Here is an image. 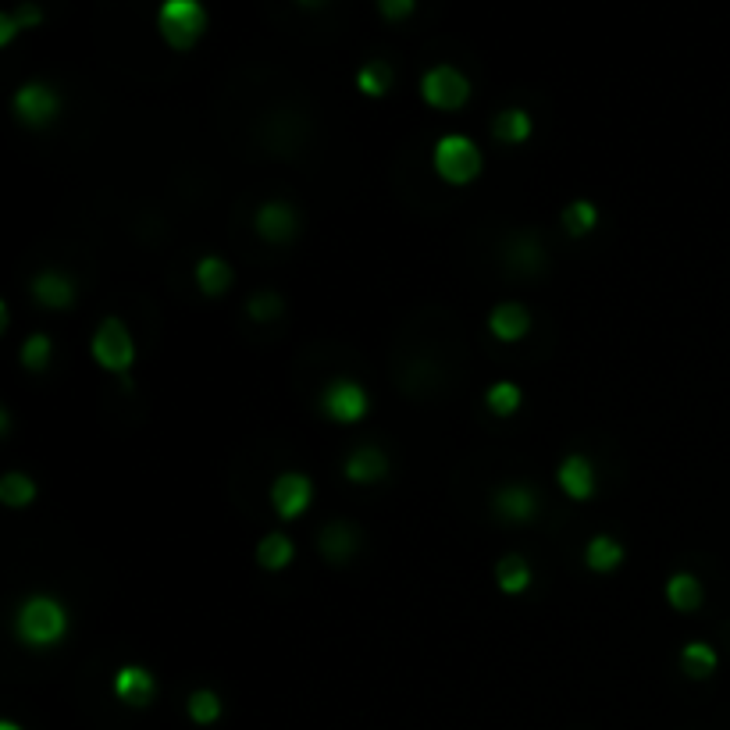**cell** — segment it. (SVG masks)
I'll return each mask as SVG.
<instances>
[{
  "instance_id": "1",
  "label": "cell",
  "mask_w": 730,
  "mask_h": 730,
  "mask_svg": "<svg viewBox=\"0 0 730 730\" xmlns=\"http://www.w3.org/2000/svg\"><path fill=\"white\" fill-rule=\"evenodd\" d=\"M15 634L33 649H50L68 634V609L50 595H29L15 613Z\"/></svg>"
},
{
  "instance_id": "2",
  "label": "cell",
  "mask_w": 730,
  "mask_h": 730,
  "mask_svg": "<svg viewBox=\"0 0 730 730\" xmlns=\"http://www.w3.org/2000/svg\"><path fill=\"white\" fill-rule=\"evenodd\" d=\"M431 164H435V171L449 182V186H467V182H474L481 175L485 157H481L474 139L449 132V136L438 139L435 150H431Z\"/></svg>"
},
{
  "instance_id": "3",
  "label": "cell",
  "mask_w": 730,
  "mask_h": 730,
  "mask_svg": "<svg viewBox=\"0 0 730 730\" xmlns=\"http://www.w3.org/2000/svg\"><path fill=\"white\" fill-rule=\"evenodd\" d=\"M157 29L175 50H189L207 29V11L196 0H168L157 11Z\"/></svg>"
},
{
  "instance_id": "4",
  "label": "cell",
  "mask_w": 730,
  "mask_h": 730,
  "mask_svg": "<svg viewBox=\"0 0 730 730\" xmlns=\"http://www.w3.org/2000/svg\"><path fill=\"white\" fill-rule=\"evenodd\" d=\"M93 360H97L104 371H114V374H122L132 367V360H136V342H132L129 328H125L118 317L100 321L97 335H93Z\"/></svg>"
},
{
  "instance_id": "5",
  "label": "cell",
  "mask_w": 730,
  "mask_h": 730,
  "mask_svg": "<svg viewBox=\"0 0 730 730\" xmlns=\"http://www.w3.org/2000/svg\"><path fill=\"white\" fill-rule=\"evenodd\" d=\"M421 97L438 111H456L471 100V79L453 65H435L424 72L421 79Z\"/></svg>"
},
{
  "instance_id": "6",
  "label": "cell",
  "mask_w": 730,
  "mask_h": 730,
  "mask_svg": "<svg viewBox=\"0 0 730 730\" xmlns=\"http://www.w3.org/2000/svg\"><path fill=\"white\" fill-rule=\"evenodd\" d=\"M61 111V97L50 90L47 82H25L22 90L15 93V114L18 122L29 125V129H43L50 125Z\"/></svg>"
},
{
  "instance_id": "7",
  "label": "cell",
  "mask_w": 730,
  "mask_h": 730,
  "mask_svg": "<svg viewBox=\"0 0 730 730\" xmlns=\"http://www.w3.org/2000/svg\"><path fill=\"white\" fill-rule=\"evenodd\" d=\"M367 406H371L367 392L360 389L357 382H349V378H335V382L325 389V396H321V410L339 424L360 421V417L367 414Z\"/></svg>"
},
{
  "instance_id": "8",
  "label": "cell",
  "mask_w": 730,
  "mask_h": 730,
  "mask_svg": "<svg viewBox=\"0 0 730 730\" xmlns=\"http://www.w3.org/2000/svg\"><path fill=\"white\" fill-rule=\"evenodd\" d=\"M310 499H314V485H310V478L300 471L278 474L275 485H271V503H275L278 517H285V520L303 517Z\"/></svg>"
},
{
  "instance_id": "9",
  "label": "cell",
  "mask_w": 730,
  "mask_h": 730,
  "mask_svg": "<svg viewBox=\"0 0 730 730\" xmlns=\"http://www.w3.org/2000/svg\"><path fill=\"white\" fill-rule=\"evenodd\" d=\"M492 506L506 524H528L538 513V492L531 485H503L492 495Z\"/></svg>"
},
{
  "instance_id": "10",
  "label": "cell",
  "mask_w": 730,
  "mask_h": 730,
  "mask_svg": "<svg viewBox=\"0 0 730 730\" xmlns=\"http://www.w3.org/2000/svg\"><path fill=\"white\" fill-rule=\"evenodd\" d=\"M114 695L122 698L125 706L132 709H143L154 702L157 695V681L150 670H143V666H122L118 674H114Z\"/></svg>"
},
{
  "instance_id": "11",
  "label": "cell",
  "mask_w": 730,
  "mask_h": 730,
  "mask_svg": "<svg viewBox=\"0 0 730 730\" xmlns=\"http://www.w3.org/2000/svg\"><path fill=\"white\" fill-rule=\"evenodd\" d=\"M296 228H300V218H296V211H292L289 203L268 200L257 211V232L268 239V243H289V239L296 236Z\"/></svg>"
},
{
  "instance_id": "12",
  "label": "cell",
  "mask_w": 730,
  "mask_h": 730,
  "mask_svg": "<svg viewBox=\"0 0 730 730\" xmlns=\"http://www.w3.org/2000/svg\"><path fill=\"white\" fill-rule=\"evenodd\" d=\"M556 481L560 488L570 495V499H588L595 492V467L588 456L581 453H570L567 460L560 463V471H556Z\"/></svg>"
},
{
  "instance_id": "13",
  "label": "cell",
  "mask_w": 730,
  "mask_h": 730,
  "mask_svg": "<svg viewBox=\"0 0 730 730\" xmlns=\"http://www.w3.org/2000/svg\"><path fill=\"white\" fill-rule=\"evenodd\" d=\"M488 328H492L495 339L503 342H517L528 335L531 328V314L524 303H499V307L488 314Z\"/></svg>"
},
{
  "instance_id": "14",
  "label": "cell",
  "mask_w": 730,
  "mask_h": 730,
  "mask_svg": "<svg viewBox=\"0 0 730 730\" xmlns=\"http://www.w3.org/2000/svg\"><path fill=\"white\" fill-rule=\"evenodd\" d=\"M389 474V456L378 446H360L349 453L346 460V478L357 481V485H371V481H382Z\"/></svg>"
},
{
  "instance_id": "15",
  "label": "cell",
  "mask_w": 730,
  "mask_h": 730,
  "mask_svg": "<svg viewBox=\"0 0 730 730\" xmlns=\"http://www.w3.org/2000/svg\"><path fill=\"white\" fill-rule=\"evenodd\" d=\"M33 296L50 310L72 307L75 303V282L65 275V271H40L33 278Z\"/></svg>"
},
{
  "instance_id": "16",
  "label": "cell",
  "mask_w": 730,
  "mask_h": 730,
  "mask_svg": "<svg viewBox=\"0 0 730 730\" xmlns=\"http://www.w3.org/2000/svg\"><path fill=\"white\" fill-rule=\"evenodd\" d=\"M321 552H325L332 563H346L353 552L360 549V531L346 520H332L325 531H321Z\"/></svg>"
},
{
  "instance_id": "17",
  "label": "cell",
  "mask_w": 730,
  "mask_h": 730,
  "mask_svg": "<svg viewBox=\"0 0 730 730\" xmlns=\"http://www.w3.org/2000/svg\"><path fill=\"white\" fill-rule=\"evenodd\" d=\"M584 563H588V570H595V574H609V570H617L620 563H624V545H620L613 535H595L592 542H588V549H584Z\"/></svg>"
},
{
  "instance_id": "18",
  "label": "cell",
  "mask_w": 730,
  "mask_h": 730,
  "mask_svg": "<svg viewBox=\"0 0 730 730\" xmlns=\"http://www.w3.org/2000/svg\"><path fill=\"white\" fill-rule=\"evenodd\" d=\"M492 136L499 143H524L531 136V114L524 107H506V111L495 114Z\"/></svg>"
},
{
  "instance_id": "19",
  "label": "cell",
  "mask_w": 730,
  "mask_h": 730,
  "mask_svg": "<svg viewBox=\"0 0 730 730\" xmlns=\"http://www.w3.org/2000/svg\"><path fill=\"white\" fill-rule=\"evenodd\" d=\"M495 581L506 595H520L531 588V567L524 556H503L499 567H495Z\"/></svg>"
},
{
  "instance_id": "20",
  "label": "cell",
  "mask_w": 730,
  "mask_h": 730,
  "mask_svg": "<svg viewBox=\"0 0 730 730\" xmlns=\"http://www.w3.org/2000/svg\"><path fill=\"white\" fill-rule=\"evenodd\" d=\"M666 599L681 613H691V609L702 606V584H698L695 574H674L666 581Z\"/></svg>"
},
{
  "instance_id": "21",
  "label": "cell",
  "mask_w": 730,
  "mask_h": 730,
  "mask_svg": "<svg viewBox=\"0 0 730 730\" xmlns=\"http://www.w3.org/2000/svg\"><path fill=\"white\" fill-rule=\"evenodd\" d=\"M196 285H200L207 296H221V292L232 285V268H228L221 257H203L196 264Z\"/></svg>"
},
{
  "instance_id": "22",
  "label": "cell",
  "mask_w": 730,
  "mask_h": 730,
  "mask_svg": "<svg viewBox=\"0 0 730 730\" xmlns=\"http://www.w3.org/2000/svg\"><path fill=\"white\" fill-rule=\"evenodd\" d=\"M716 649L713 645H706V641H688L684 645V652H681V666H684V674L688 677H695V681H702V677H709L716 670Z\"/></svg>"
},
{
  "instance_id": "23",
  "label": "cell",
  "mask_w": 730,
  "mask_h": 730,
  "mask_svg": "<svg viewBox=\"0 0 730 730\" xmlns=\"http://www.w3.org/2000/svg\"><path fill=\"white\" fill-rule=\"evenodd\" d=\"M292 556H296V549H292V538H285V535H268L257 545V563L264 570H271V574L289 567Z\"/></svg>"
},
{
  "instance_id": "24",
  "label": "cell",
  "mask_w": 730,
  "mask_h": 730,
  "mask_svg": "<svg viewBox=\"0 0 730 730\" xmlns=\"http://www.w3.org/2000/svg\"><path fill=\"white\" fill-rule=\"evenodd\" d=\"M0 499L11 506V510H22L36 499V481L22 471H11L0 478Z\"/></svg>"
},
{
  "instance_id": "25",
  "label": "cell",
  "mask_w": 730,
  "mask_h": 730,
  "mask_svg": "<svg viewBox=\"0 0 730 730\" xmlns=\"http://www.w3.org/2000/svg\"><path fill=\"white\" fill-rule=\"evenodd\" d=\"M595 225H599V207H595L592 200H574L567 211H563V228H567L570 236H577V239L588 236Z\"/></svg>"
},
{
  "instance_id": "26",
  "label": "cell",
  "mask_w": 730,
  "mask_h": 730,
  "mask_svg": "<svg viewBox=\"0 0 730 730\" xmlns=\"http://www.w3.org/2000/svg\"><path fill=\"white\" fill-rule=\"evenodd\" d=\"M357 86H360V93H367V97H385L392 86V65L389 61H371V65H364L357 75Z\"/></svg>"
},
{
  "instance_id": "27",
  "label": "cell",
  "mask_w": 730,
  "mask_h": 730,
  "mask_svg": "<svg viewBox=\"0 0 730 730\" xmlns=\"http://www.w3.org/2000/svg\"><path fill=\"white\" fill-rule=\"evenodd\" d=\"M485 406L492 410L495 417H510L520 410V389L513 382H495L492 389L485 392Z\"/></svg>"
},
{
  "instance_id": "28",
  "label": "cell",
  "mask_w": 730,
  "mask_h": 730,
  "mask_svg": "<svg viewBox=\"0 0 730 730\" xmlns=\"http://www.w3.org/2000/svg\"><path fill=\"white\" fill-rule=\"evenodd\" d=\"M50 357H54V342H50V335L36 332L22 342V364L29 367V371H47Z\"/></svg>"
},
{
  "instance_id": "29",
  "label": "cell",
  "mask_w": 730,
  "mask_h": 730,
  "mask_svg": "<svg viewBox=\"0 0 730 730\" xmlns=\"http://www.w3.org/2000/svg\"><path fill=\"white\" fill-rule=\"evenodd\" d=\"M510 268H517V271H538V268H542V246L535 243V236L513 239Z\"/></svg>"
},
{
  "instance_id": "30",
  "label": "cell",
  "mask_w": 730,
  "mask_h": 730,
  "mask_svg": "<svg viewBox=\"0 0 730 730\" xmlns=\"http://www.w3.org/2000/svg\"><path fill=\"white\" fill-rule=\"evenodd\" d=\"M221 716V698L214 695V691L200 688L189 695V720L200 723V727H207V723H214Z\"/></svg>"
},
{
  "instance_id": "31",
  "label": "cell",
  "mask_w": 730,
  "mask_h": 730,
  "mask_svg": "<svg viewBox=\"0 0 730 730\" xmlns=\"http://www.w3.org/2000/svg\"><path fill=\"white\" fill-rule=\"evenodd\" d=\"M246 310H250V317L257 321V325H268V321H278V317L285 314L282 296H278V292H257Z\"/></svg>"
},
{
  "instance_id": "32",
  "label": "cell",
  "mask_w": 730,
  "mask_h": 730,
  "mask_svg": "<svg viewBox=\"0 0 730 730\" xmlns=\"http://www.w3.org/2000/svg\"><path fill=\"white\" fill-rule=\"evenodd\" d=\"M11 15H15L18 29H33V25H40L43 11L36 8V4H22V8H18V11H11Z\"/></svg>"
},
{
  "instance_id": "33",
  "label": "cell",
  "mask_w": 730,
  "mask_h": 730,
  "mask_svg": "<svg viewBox=\"0 0 730 730\" xmlns=\"http://www.w3.org/2000/svg\"><path fill=\"white\" fill-rule=\"evenodd\" d=\"M410 11H414V0H382L385 18H406Z\"/></svg>"
},
{
  "instance_id": "34",
  "label": "cell",
  "mask_w": 730,
  "mask_h": 730,
  "mask_svg": "<svg viewBox=\"0 0 730 730\" xmlns=\"http://www.w3.org/2000/svg\"><path fill=\"white\" fill-rule=\"evenodd\" d=\"M15 33H22V29H18V22H15V15H11V11H4V15H0V43H11V40H15Z\"/></svg>"
},
{
  "instance_id": "35",
  "label": "cell",
  "mask_w": 730,
  "mask_h": 730,
  "mask_svg": "<svg viewBox=\"0 0 730 730\" xmlns=\"http://www.w3.org/2000/svg\"><path fill=\"white\" fill-rule=\"evenodd\" d=\"M0 730H22V727H18V723H11V720H4V723H0Z\"/></svg>"
}]
</instances>
